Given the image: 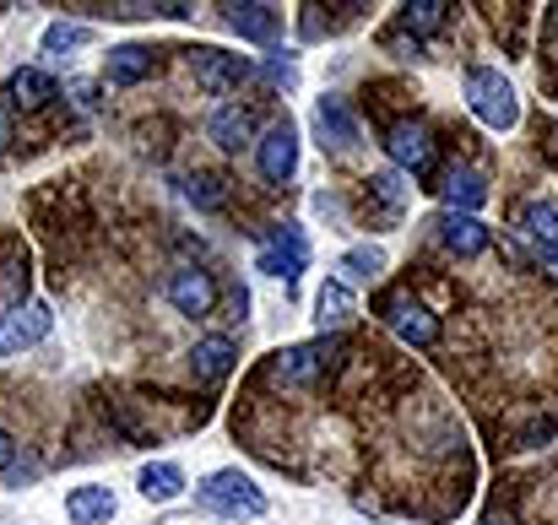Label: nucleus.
<instances>
[{"label":"nucleus","instance_id":"f257e3e1","mask_svg":"<svg viewBox=\"0 0 558 525\" xmlns=\"http://www.w3.org/2000/svg\"><path fill=\"white\" fill-rule=\"evenodd\" d=\"M374 315L407 342V347H434L439 342V315L412 293V282H396V288H379L374 293Z\"/></svg>","mask_w":558,"mask_h":525},{"label":"nucleus","instance_id":"f03ea898","mask_svg":"<svg viewBox=\"0 0 558 525\" xmlns=\"http://www.w3.org/2000/svg\"><path fill=\"white\" fill-rule=\"evenodd\" d=\"M195 504H201L206 515H222V521H255V515H266V493H260L239 466H222V472L201 477Z\"/></svg>","mask_w":558,"mask_h":525},{"label":"nucleus","instance_id":"7ed1b4c3","mask_svg":"<svg viewBox=\"0 0 558 525\" xmlns=\"http://www.w3.org/2000/svg\"><path fill=\"white\" fill-rule=\"evenodd\" d=\"M385 158L401 169V174L423 179V190L439 184V142L423 120H390L385 125Z\"/></svg>","mask_w":558,"mask_h":525},{"label":"nucleus","instance_id":"20e7f679","mask_svg":"<svg viewBox=\"0 0 558 525\" xmlns=\"http://www.w3.org/2000/svg\"><path fill=\"white\" fill-rule=\"evenodd\" d=\"M466 109H472L488 131H510V125L521 120L515 87H510L494 65H472V71H466Z\"/></svg>","mask_w":558,"mask_h":525},{"label":"nucleus","instance_id":"39448f33","mask_svg":"<svg viewBox=\"0 0 558 525\" xmlns=\"http://www.w3.org/2000/svg\"><path fill=\"white\" fill-rule=\"evenodd\" d=\"M255 239H260L255 266L271 271V277H282V282L293 288L299 271L310 266V239H304V228H299V222H271V228H260Z\"/></svg>","mask_w":558,"mask_h":525},{"label":"nucleus","instance_id":"423d86ee","mask_svg":"<svg viewBox=\"0 0 558 525\" xmlns=\"http://www.w3.org/2000/svg\"><path fill=\"white\" fill-rule=\"evenodd\" d=\"M255 163H260V179H266V184H293V174H299V131H293L288 114H277V120L260 131Z\"/></svg>","mask_w":558,"mask_h":525},{"label":"nucleus","instance_id":"0eeeda50","mask_svg":"<svg viewBox=\"0 0 558 525\" xmlns=\"http://www.w3.org/2000/svg\"><path fill=\"white\" fill-rule=\"evenodd\" d=\"M185 65H190V76H195V87H206V93H233V87L255 71L244 54H228V49H217V44L185 49Z\"/></svg>","mask_w":558,"mask_h":525},{"label":"nucleus","instance_id":"6e6552de","mask_svg":"<svg viewBox=\"0 0 558 525\" xmlns=\"http://www.w3.org/2000/svg\"><path fill=\"white\" fill-rule=\"evenodd\" d=\"M315 142H320V152H331V158H348L353 147H359V114L348 109V98H320L315 103Z\"/></svg>","mask_w":558,"mask_h":525},{"label":"nucleus","instance_id":"1a4fd4ad","mask_svg":"<svg viewBox=\"0 0 558 525\" xmlns=\"http://www.w3.org/2000/svg\"><path fill=\"white\" fill-rule=\"evenodd\" d=\"M359 206H364V217H369V228H396L401 222V206H407V184L401 174H369L359 179Z\"/></svg>","mask_w":558,"mask_h":525},{"label":"nucleus","instance_id":"9d476101","mask_svg":"<svg viewBox=\"0 0 558 525\" xmlns=\"http://www.w3.org/2000/svg\"><path fill=\"white\" fill-rule=\"evenodd\" d=\"M163 293H169V304H174L180 315H190V320H206V315L217 309V282H211V271H195V266L169 271Z\"/></svg>","mask_w":558,"mask_h":525},{"label":"nucleus","instance_id":"9b49d317","mask_svg":"<svg viewBox=\"0 0 558 525\" xmlns=\"http://www.w3.org/2000/svg\"><path fill=\"white\" fill-rule=\"evenodd\" d=\"M49 309L44 304H22V309H5L0 315V357H16V352L38 347L49 337Z\"/></svg>","mask_w":558,"mask_h":525},{"label":"nucleus","instance_id":"f8f14e48","mask_svg":"<svg viewBox=\"0 0 558 525\" xmlns=\"http://www.w3.org/2000/svg\"><path fill=\"white\" fill-rule=\"evenodd\" d=\"M5 109H22V114H38V109H49L54 98H60V87H54V76L49 71H38V65H22V71H11L5 76Z\"/></svg>","mask_w":558,"mask_h":525},{"label":"nucleus","instance_id":"ddd939ff","mask_svg":"<svg viewBox=\"0 0 558 525\" xmlns=\"http://www.w3.org/2000/svg\"><path fill=\"white\" fill-rule=\"evenodd\" d=\"M428 228L439 233V244H445L456 260H477V255L494 244V233H488L477 217H461V211H445V217H434Z\"/></svg>","mask_w":558,"mask_h":525},{"label":"nucleus","instance_id":"4468645a","mask_svg":"<svg viewBox=\"0 0 558 525\" xmlns=\"http://www.w3.org/2000/svg\"><path fill=\"white\" fill-rule=\"evenodd\" d=\"M239 368V342L233 337H201L190 347V379L195 384H222Z\"/></svg>","mask_w":558,"mask_h":525},{"label":"nucleus","instance_id":"2eb2a0df","mask_svg":"<svg viewBox=\"0 0 558 525\" xmlns=\"http://www.w3.org/2000/svg\"><path fill=\"white\" fill-rule=\"evenodd\" d=\"M222 22H228L239 38H250V44H271V38L282 33V11H277V5H260V0H228V5H222Z\"/></svg>","mask_w":558,"mask_h":525},{"label":"nucleus","instance_id":"dca6fc26","mask_svg":"<svg viewBox=\"0 0 558 525\" xmlns=\"http://www.w3.org/2000/svg\"><path fill=\"white\" fill-rule=\"evenodd\" d=\"M434 190H439V195H445V206H450V211H461V217H472L477 206H488V179L477 174L472 163H450V169L439 174Z\"/></svg>","mask_w":558,"mask_h":525},{"label":"nucleus","instance_id":"f3484780","mask_svg":"<svg viewBox=\"0 0 558 525\" xmlns=\"http://www.w3.org/2000/svg\"><path fill=\"white\" fill-rule=\"evenodd\" d=\"M158 54H163V49H153V44H120V49H109V60H104L109 87H136V82H147V76L158 71Z\"/></svg>","mask_w":558,"mask_h":525},{"label":"nucleus","instance_id":"a211bd4d","mask_svg":"<svg viewBox=\"0 0 558 525\" xmlns=\"http://www.w3.org/2000/svg\"><path fill=\"white\" fill-rule=\"evenodd\" d=\"M206 136L222 147V152H244L250 136H255V114L244 103H217L211 120H206Z\"/></svg>","mask_w":558,"mask_h":525},{"label":"nucleus","instance_id":"6ab92c4d","mask_svg":"<svg viewBox=\"0 0 558 525\" xmlns=\"http://www.w3.org/2000/svg\"><path fill=\"white\" fill-rule=\"evenodd\" d=\"M114 488H98V483H87V488H71V499H65V521L71 525H109L114 521Z\"/></svg>","mask_w":558,"mask_h":525},{"label":"nucleus","instance_id":"aec40b11","mask_svg":"<svg viewBox=\"0 0 558 525\" xmlns=\"http://www.w3.org/2000/svg\"><path fill=\"white\" fill-rule=\"evenodd\" d=\"M348 315H353V288L348 282H320V293H315V320H320V331L326 337H337L342 326H348Z\"/></svg>","mask_w":558,"mask_h":525},{"label":"nucleus","instance_id":"412c9836","mask_svg":"<svg viewBox=\"0 0 558 525\" xmlns=\"http://www.w3.org/2000/svg\"><path fill=\"white\" fill-rule=\"evenodd\" d=\"M136 488H142V499H147V504H169V499H180V493H185V472H180L174 461H153V466H142V472H136Z\"/></svg>","mask_w":558,"mask_h":525},{"label":"nucleus","instance_id":"4be33fe9","mask_svg":"<svg viewBox=\"0 0 558 525\" xmlns=\"http://www.w3.org/2000/svg\"><path fill=\"white\" fill-rule=\"evenodd\" d=\"M450 11L456 5H445V0H407L401 16H396V27H407L412 38H428V33H439L450 22Z\"/></svg>","mask_w":558,"mask_h":525},{"label":"nucleus","instance_id":"5701e85b","mask_svg":"<svg viewBox=\"0 0 558 525\" xmlns=\"http://www.w3.org/2000/svg\"><path fill=\"white\" fill-rule=\"evenodd\" d=\"M521 228L537 244H558V200H526L521 206Z\"/></svg>","mask_w":558,"mask_h":525},{"label":"nucleus","instance_id":"b1692460","mask_svg":"<svg viewBox=\"0 0 558 525\" xmlns=\"http://www.w3.org/2000/svg\"><path fill=\"white\" fill-rule=\"evenodd\" d=\"M554 434H558L554 412H532V417L510 434V450H543V444H554Z\"/></svg>","mask_w":558,"mask_h":525},{"label":"nucleus","instance_id":"393cba45","mask_svg":"<svg viewBox=\"0 0 558 525\" xmlns=\"http://www.w3.org/2000/svg\"><path fill=\"white\" fill-rule=\"evenodd\" d=\"M228 190H233V184L222 174H190L185 179V195L201 211H222V206H228Z\"/></svg>","mask_w":558,"mask_h":525},{"label":"nucleus","instance_id":"a878e982","mask_svg":"<svg viewBox=\"0 0 558 525\" xmlns=\"http://www.w3.org/2000/svg\"><path fill=\"white\" fill-rule=\"evenodd\" d=\"M342 271H348L353 282H374V277L385 271V249H374V244H353V249L342 255Z\"/></svg>","mask_w":558,"mask_h":525},{"label":"nucleus","instance_id":"bb28decb","mask_svg":"<svg viewBox=\"0 0 558 525\" xmlns=\"http://www.w3.org/2000/svg\"><path fill=\"white\" fill-rule=\"evenodd\" d=\"M359 11H364V5H348L342 16H320V5H304L299 27H304V38H326V33H337V27H353V22H359Z\"/></svg>","mask_w":558,"mask_h":525},{"label":"nucleus","instance_id":"cd10ccee","mask_svg":"<svg viewBox=\"0 0 558 525\" xmlns=\"http://www.w3.org/2000/svg\"><path fill=\"white\" fill-rule=\"evenodd\" d=\"M0 298H5V309H22V298H27V255H11L0 266Z\"/></svg>","mask_w":558,"mask_h":525},{"label":"nucleus","instance_id":"c85d7f7f","mask_svg":"<svg viewBox=\"0 0 558 525\" xmlns=\"http://www.w3.org/2000/svg\"><path fill=\"white\" fill-rule=\"evenodd\" d=\"M379 49H385V54H396V60H423V38H412V33H407V27H396V22L379 33Z\"/></svg>","mask_w":558,"mask_h":525},{"label":"nucleus","instance_id":"c756f323","mask_svg":"<svg viewBox=\"0 0 558 525\" xmlns=\"http://www.w3.org/2000/svg\"><path fill=\"white\" fill-rule=\"evenodd\" d=\"M82 38H87L82 22H54V27H44V49H49V54H65V49H76Z\"/></svg>","mask_w":558,"mask_h":525},{"label":"nucleus","instance_id":"7c9ffc66","mask_svg":"<svg viewBox=\"0 0 558 525\" xmlns=\"http://www.w3.org/2000/svg\"><path fill=\"white\" fill-rule=\"evenodd\" d=\"M266 76H277L282 87H293V76H299V65H293V54H282V49H271V60H266Z\"/></svg>","mask_w":558,"mask_h":525},{"label":"nucleus","instance_id":"2f4dec72","mask_svg":"<svg viewBox=\"0 0 558 525\" xmlns=\"http://www.w3.org/2000/svg\"><path fill=\"white\" fill-rule=\"evenodd\" d=\"M483 525H521L515 521V499H494V504L483 510Z\"/></svg>","mask_w":558,"mask_h":525},{"label":"nucleus","instance_id":"473e14b6","mask_svg":"<svg viewBox=\"0 0 558 525\" xmlns=\"http://www.w3.org/2000/svg\"><path fill=\"white\" fill-rule=\"evenodd\" d=\"M543 44L554 49V60H558V5H543Z\"/></svg>","mask_w":558,"mask_h":525},{"label":"nucleus","instance_id":"72a5a7b5","mask_svg":"<svg viewBox=\"0 0 558 525\" xmlns=\"http://www.w3.org/2000/svg\"><path fill=\"white\" fill-rule=\"evenodd\" d=\"M11 461H16V439H11V434L0 428V477L11 472Z\"/></svg>","mask_w":558,"mask_h":525},{"label":"nucleus","instance_id":"f704fd0d","mask_svg":"<svg viewBox=\"0 0 558 525\" xmlns=\"http://www.w3.org/2000/svg\"><path fill=\"white\" fill-rule=\"evenodd\" d=\"M5 147H11V109L0 103V152H5Z\"/></svg>","mask_w":558,"mask_h":525},{"label":"nucleus","instance_id":"c9c22d12","mask_svg":"<svg viewBox=\"0 0 558 525\" xmlns=\"http://www.w3.org/2000/svg\"><path fill=\"white\" fill-rule=\"evenodd\" d=\"M537 255H543L548 266H558V244H537Z\"/></svg>","mask_w":558,"mask_h":525},{"label":"nucleus","instance_id":"e433bc0d","mask_svg":"<svg viewBox=\"0 0 558 525\" xmlns=\"http://www.w3.org/2000/svg\"><path fill=\"white\" fill-rule=\"evenodd\" d=\"M554 98H558V76H554Z\"/></svg>","mask_w":558,"mask_h":525}]
</instances>
